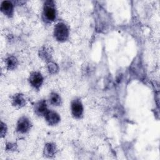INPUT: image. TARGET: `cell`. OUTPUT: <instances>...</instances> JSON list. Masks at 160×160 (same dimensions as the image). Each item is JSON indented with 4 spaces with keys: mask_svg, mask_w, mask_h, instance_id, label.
Listing matches in <instances>:
<instances>
[{
    "mask_svg": "<svg viewBox=\"0 0 160 160\" xmlns=\"http://www.w3.org/2000/svg\"><path fill=\"white\" fill-rule=\"evenodd\" d=\"M49 101L54 106H59L61 102V97L57 93L52 92L49 96Z\"/></svg>",
    "mask_w": 160,
    "mask_h": 160,
    "instance_id": "11",
    "label": "cell"
},
{
    "mask_svg": "<svg viewBox=\"0 0 160 160\" xmlns=\"http://www.w3.org/2000/svg\"><path fill=\"white\" fill-rule=\"evenodd\" d=\"M35 112L39 116H44L48 112L46 103L44 100H41L37 102L34 107Z\"/></svg>",
    "mask_w": 160,
    "mask_h": 160,
    "instance_id": "7",
    "label": "cell"
},
{
    "mask_svg": "<svg viewBox=\"0 0 160 160\" xmlns=\"http://www.w3.org/2000/svg\"><path fill=\"white\" fill-rule=\"evenodd\" d=\"M46 121L49 125H55L60 121V117L58 114L52 111H48L44 115Z\"/></svg>",
    "mask_w": 160,
    "mask_h": 160,
    "instance_id": "6",
    "label": "cell"
},
{
    "mask_svg": "<svg viewBox=\"0 0 160 160\" xmlns=\"http://www.w3.org/2000/svg\"><path fill=\"white\" fill-rule=\"evenodd\" d=\"M31 124L29 120L26 117L21 118L17 124V129L21 133L26 132L30 129Z\"/></svg>",
    "mask_w": 160,
    "mask_h": 160,
    "instance_id": "5",
    "label": "cell"
},
{
    "mask_svg": "<svg viewBox=\"0 0 160 160\" xmlns=\"http://www.w3.org/2000/svg\"><path fill=\"white\" fill-rule=\"evenodd\" d=\"M43 16L48 21H52L56 18V10L52 4V1H46L44 4Z\"/></svg>",
    "mask_w": 160,
    "mask_h": 160,
    "instance_id": "2",
    "label": "cell"
},
{
    "mask_svg": "<svg viewBox=\"0 0 160 160\" xmlns=\"http://www.w3.org/2000/svg\"><path fill=\"white\" fill-rule=\"evenodd\" d=\"M12 103L14 106L18 107H22L25 104V99L22 94H16L12 99Z\"/></svg>",
    "mask_w": 160,
    "mask_h": 160,
    "instance_id": "9",
    "label": "cell"
},
{
    "mask_svg": "<svg viewBox=\"0 0 160 160\" xmlns=\"http://www.w3.org/2000/svg\"><path fill=\"white\" fill-rule=\"evenodd\" d=\"M55 38L59 41H64L67 39L69 35V31L67 26L62 22L58 23L54 29Z\"/></svg>",
    "mask_w": 160,
    "mask_h": 160,
    "instance_id": "1",
    "label": "cell"
},
{
    "mask_svg": "<svg viewBox=\"0 0 160 160\" xmlns=\"http://www.w3.org/2000/svg\"><path fill=\"white\" fill-rule=\"evenodd\" d=\"M56 152V147L53 144L49 143L45 146L44 154L48 157H51L54 156Z\"/></svg>",
    "mask_w": 160,
    "mask_h": 160,
    "instance_id": "10",
    "label": "cell"
},
{
    "mask_svg": "<svg viewBox=\"0 0 160 160\" xmlns=\"http://www.w3.org/2000/svg\"><path fill=\"white\" fill-rule=\"evenodd\" d=\"M6 64H7V67L10 69H14L16 66L17 65V60L16 59L13 57V56H11L9 57L7 59H6Z\"/></svg>",
    "mask_w": 160,
    "mask_h": 160,
    "instance_id": "12",
    "label": "cell"
},
{
    "mask_svg": "<svg viewBox=\"0 0 160 160\" xmlns=\"http://www.w3.org/2000/svg\"><path fill=\"white\" fill-rule=\"evenodd\" d=\"M6 126L2 123L1 122V137H3L6 133Z\"/></svg>",
    "mask_w": 160,
    "mask_h": 160,
    "instance_id": "13",
    "label": "cell"
},
{
    "mask_svg": "<svg viewBox=\"0 0 160 160\" xmlns=\"http://www.w3.org/2000/svg\"><path fill=\"white\" fill-rule=\"evenodd\" d=\"M71 111L74 117L79 118L82 114L83 108L81 102L79 99H74L71 104Z\"/></svg>",
    "mask_w": 160,
    "mask_h": 160,
    "instance_id": "4",
    "label": "cell"
},
{
    "mask_svg": "<svg viewBox=\"0 0 160 160\" xmlns=\"http://www.w3.org/2000/svg\"><path fill=\"white\" fill-rule=\"evenodd\" d=\"M29 80L30 84L34 88L39 89L43 82V78L41 73L38 72H33L31 74Z\"/></svg>",
    "mask_w": 160,
    "mask_h": 160,
    "instance_id": "3",
    "label": "cell"
},
{
    "mask_svg": "<svg viewBox=\"0 0 160 160\" xmlns=\"http://www.w3.org/2000/svg\"><path fill=\"white\" fill-rule=\"evenodd\" d=\"M1 9L6 15L10 16L12 14L13 6L10 1H4L1 3Z\"/></svg>",
    "mask_w": 160,
    "mask_h": 160,
    "instance_id": "8",
    "label": "cell"
}]
</instances>
